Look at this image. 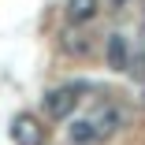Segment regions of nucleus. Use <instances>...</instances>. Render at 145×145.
Masks as SVG:
<instances>
[{
	"instance_id": "obj_1",
	"label": "nucleus",
	"mask_w": 145,
	"mask_h": 145,
	"mask_svg": "<svg viewBox=\"0 0 145 145\" xmlns=\"http://www.w3.org/2000/svg\"><path fill=\"white\" fill-rule=\"evenodd\" d=\"M78 93L82 86H60V89H48L45 93V115L48 119H67L78 104Z\"/></svg>"
},
{
	"instance_id": "obj_9",
	"label": "nucleus",
	"mask_w": 145,
	"mask_h": 145,
	"mask_svg": "<svg viewBox=\"0 0 145 145\" xmlns=\"http://www.w3.org/2000/svg\"><path fill=\"white\" fill-rule=\"evenodd\" d=\"M141 104H145V93H141Z\"/></svg>"
},
{
	"instance_id": "obj_5",
	"label": "nucleus",
	"mask_w": 145,
	"mask_h": 145,
	"mask_svg": "<svg viewBox=\"0 0 145 145\" xmlns=\"http://www.w3.org/2000/svg\"><path fill=\"white\" fill-rule=\"evenodd\" d=\"M97 11H101V0H67V19H71L74 26L97 19Z\"/></svg>"
},
{
	"instance_id": "obj_2",
	"label": "nucleus",
	"mask_w": 145,
	"mask_h": 145,
	"mask_svg": "<svg viewBox=\"0 0 145 145\" xmlns=\"http://www.w3.org/2000/svg\"><path fill=\"white\" fill-rule=\"evenodd\" d=\"M11 141L15 145H45V127L34 119V115H15L11 119Z\"/></svg>"
},
{
	"instance_id": "obj_8",
	"label": "nucleus",
	"mask_w": 145,
	"mask_h": 145,
	"mask_svg": "<svg viewBox=\"0 0 145 145\" xmlns=\"http://www.w3.org/2000/svg\"><path fill=\"white\" fill-rule=\"evenodd\" d=\"M127 74L138 78V82H145V52H138V56H130V60H127Z\"/></svg>"
},
{
	"instance_id": "obj_10",
	"label": "nucleus",
	"mask_w": 145,
	"mask_h": 145,
	"mask_svg": "<svg viewBox=\"0 0 145 145\" xmlns=\"http://www.w3.org/2000/svg\"><path fill=\"white\" fill-rule=\"evenodd\" d=\"M115 4H123V0H115Z\"/></svg>"
},
{
	"instance_id": "obj_11",
	"label": "nucleus",
	"mask_w": 145,
	"mask_h": 145,
	"mask_svg": "<svg viewBox=\"0 0 145 145\" xmlns=\"http://www.w3.org/2000/svg\"><path fill=\"white\" fill-rule=\"evenodd\" d=\"M141 37H145V30H141Z\"/></svg>"
},
{
	"instance_id": "obj_7",
	"label": "nucleus",
	"mask_w": 145,
	"mask_h": 145,
	"mask_svg": "<svg viewBox=\"0 0 145 145\" xmlns=\"http://www.w3.org/2000/svg\"><path fill=\"white\" fill-rule=\"evenodd\" d=\"M71 141H74V145H93V141H97V130H93V123H89V119H78V123H71Z\"/></svg>"
},
{
	"instance_id": "obj_4",
	"label": "nucleus",
	"mask_w": 145,
	"mask_h": 145,
	"mask_svg": "<svg viewBox=\"0 0 145 145\" xmlns=\"http://www.w3.org/2000/svg\"><path fill=\"white\" fill-rule=\"evenodd\" d=\"M127 60H130L127 37H123V34H112V37H108V67H112V71H127Z\"/></svg>"
},
{
	"instance_id": "obj_6",
	"label": "nucleus",
	"mask_w": 145,
	"mask_h": 145,
	"mask_svg": "<svg viewBox=\"0 0 145 145\" xmlns=\"http://www.w3.org/2000/svg\"><path fill=\"white\" fill-rule=\"evenodd\" d=\"M60 45H63V52H71V56H86V52H89V37H86L82 30H67V34L60 37Z\"/></svg>"
},
{
	"instance_id": "obj_3",
	"label": "nucleus",
	"mask_w": 145,
	"mask_h": 145,
	"mask_svg": "<svg viewBox=\"0 0 145 145\" xmlns=\"http://www.w3.org/2000/svg\"><path fill=\"white\" fill-rule=\"evenodd\" d=\"M89 123H93V130H97V141H101V138H112L115 130L123 127V115H119V108H112V104H101V108L89 115Z\"/></svg>"
}]
</instances>
